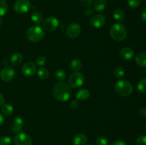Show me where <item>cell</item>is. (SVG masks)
Segmentation results:
<instances>
[{
    "instance_id": "cell-1",
    "label": "cell",
    "mask_w": 146,
    "mask_h": 145,
    "mask_svg": "<svg viewBox=\"0 0 146 145\" xmlns=\"http://www.w3.org/2000/svg\"><path fill=\"white\" fill-rule=\"evenodd\" d=\"M52 93L57 100L64 102L71 98L72 91L68 84L64 82H59L53 87Z\"/></svg>"
},
{
    "instance_id": "cell-2",
    "label": "cell",
    "mask_w": 146,
    "mask_h": 145,
    "mask_svg": "<svg viewBox=\"0 0 146 145\" xmlns=\"http://www.w3.org/2000/svg\"><path fill=\"white\" fill-rule=\"evenodd\" d=\"M111 37L115 41H123L127 37V29L123 24L121 23L114 24L110 28Z\"/></svg>"
},
{
    "instance_id": "cell-3",
    "label": "cell",
    "mask_w": 146,
    "mask_h": 145,
    "mask_svg": "<svg viewBox=\"0 0 146 145\" xmlns=\"http://www.w3.org/2000/svg\"><path fill=\"white\" fill-rule=\"evenodd\" d=\"M45 36L44 28L38 25L30 27L26 32V37L31 42L37 43L41 41Z\"/></svg>"
},
{
    "instance_id": "cell-4",
    "label": "cell",
    "mask_w": 146,
    "mask_h": 145,
    "mask_svg": "<svg viewBox=\"0 0 146 145\" xmlns=\"http://www.w3.org/2000/svg\"><path fill=\"white\" fill-rule=\"evenodd\" d=\"M115 90L118 95L121 97H128L133 91V85L125 80H120L115 84Z\"/></svg>"
},
{
    "instance_id": "cell-5",
    "label": "cell",
    "mask_w": 146,
    "mask_h": 145,
    "mask_svg": "<svg viewBox=\"0 0 146 145\" xmlns=\"http://www.w3.org/2000/svg\"><path fill=\"white\" fill-rule=\"evenodd\" d=\"M85 81V78L82 73L79 72H74L71 74L68 78V85L71 88H78L82 86Z\"/></svg>"
},
{
    "instance_id": "cell-6",
    "label": "cell",
    "mask_w": 146,
    "mask_h": 145,
    "mask_svg": "<svg viewBox=\"0 0 146 145\" xmlns=\"http://www.w3.org/2000/svg\"><path fill=\"white\" fill-rule=\"evenodd\" d=\"M31 7L29 0H17L14 3V9L19 14H25L29 11Z\"/></svg>"
},
{
    "instance_id": "cell-7",
    "label": "cell",
    "mask_w": 146,
    "mask_h": 145,
    "mask_svg": "<svg viewBox=\"0 0 146 145\" xmlns=\"http://www.w3.org/2000/svg\"><path fill=\"white\" fill-rule=\"evenodd\" d=\"M59 25V21L56 17L50 16L43 21V28L48 32H52L57 29Z\"/></svg>"
},
{
    "instance_id": "cell-8",
    "label": "cell",
    "mask_w": 146,
    "mask_h": 145,
    "mask_svg": "<svg viewBox=\"0 0 146 145\" xmlns=\"http://www.w3.org/2000/svg\"><path fill=\"white\" fill-rule=\"evenodd\" d=\"M15 145H32L33 142L31 136L24 132H19L17 134L14 138Z\"/></svg>"
},
{
    "instance_id": "cell-9",
    "label": "cell",
    "mask_w": 146,
    "mask_h": 145,
    "mask_svg": "<svg viewBox=\"0 0 146 145\" xmlns=\"http://www.w3.org/2000/svg\"><path fill=\"white\" fill-rule=\"evenodd\" d=\"M16 75V71L14 68L10 66L4 67L0 72V78L4 82L12 80Z\"/></svg>"
},
{
    "instance_id": "cell-10",
    "label": "cell",
    "mask_w": 146,
    "mask_h": 145,
    "mask_svg": "<svg viewBox=\"0 0 146 145\" xmlns=\"http://www.w3.org/2000/svg\"><path fill=\"white\" fill-rule=\"evenodd\" d=\"M37 72L36 65L33 62H27L21 68V72L26 77H32Z\"/></svg>"
},
{
    "instance_id": "cell-11",
    "label": "cell",
    "mask_w": 146,
    "mask_h": 145,
    "mask_svg": "<svg viewBox=\"0 0 146 145\" xmlns=\"http://www.w3.org/2000/svg\"><path fill=\"white\" fill-rule=\"evenodd\" d=\"M81 32V26L77 23H72L70 24L66 30V34L70 38H76L80 35Z\"/></svg>"
},
{
    "instance_id": "cell-12",
    "label": "cell",
    "mask_w": 146,
    "mask_h": 145,
    "mask_svg": "<svg viewBox=\"0 0 146 145\" xmlns=\"http://www.w3.org/2000/svg\"><path fill=\"white\" fill-rule=\"evenodd\" d=\"M91 24L94 28H101L105 25L106 18L103 14H96L91 18Z\"/></svg>"
},
{
    "instance_id": "cell-13",
    "label": "cell",
    "mask_w": 146,
    "mask_h": 145,
    "mask_svg": "<svg viewBox=\"0 0 146 145\" xmlns=\"http://www.w3.org/2000/svg\"><path fill=\"white\" fill-rule=\"evenodd\" d=\"M23 127H24V120L20 117H17L14 119L11 125V132L15 134L19 133L23 129Z\"/></svg>"
},
{
    "instance_id": "cell-14",
    "label": "cell",
    "mask_w": 146,
    "mask_h": 145,
    "mask_svg": "<svg viewBox=\"0 0 146 145\" xmlns=\"http://www.w3.org/2000/svg\"><path fill=\"white\" fill-rule=\"evenodd\" d=\"M120 56L123 60L129 61L134 57V51L130 47H124L120 51Z\"/></svg>"
},
{
    "instance_id": "cell-15",
    "label": "cell",
    "mask_w": 146,
    "mask_h": 145,
    "mask_svg": "<svg viewBox=\"0 0 146 145\" xmlns=\"http://www.w3.org/2000/svg\"><path fill=\"white\" fill-rule=\"evenodd\" d=\"M88 138L84 134H77L73 137L72 143L74 145H85L86 144Z\"/></svg>"
},
{
    "instance_id": "cell-16",
    "label": "cell",
    "mask_w": 146,
    "mask_h": 145,
    "mask_svg": "<svg viewBox=\"0 0 146 145\" xmlns=\"http://www.w3.org/2000/svg\"><path fill=\"white\" fill-rule=\"evenodd\" d=\"M90 91L87 89H80L78 90L76 94V98L77 100H86L90 98Z\"/></svg>"
},
{
    "instance_id": "cell-17",
    "label": "cell",
    "mask_w": 146,
    "mask_h": 145,
    "mask_svg": "<svg viewBox=\"0 0 146 145\" xmlns=\"http://www.w3.org/2000/svg\"><path fill=\"white\" fill-rule=\"evenodd\" d=\"M135 63L141 68H146V53L141 52L135 55Z\"/></svg>"
},
{
    "instance_id": "cell-18",
    "label": "cell",
    "mask_w": 146,
    "mask_h": 145,
    "mask_svg": "<svg viewBox=\"0 0 146 145\" xmlns=\"http://www.w3.org/2000/svg\"><path fill=\"white\" fill-rule=\"evenodd\" d=\"M31 19L36 25H40L44 21V16L40 11H35L31 15Z\"/></svg>"
},
{
    "instance_id": "cell-19",
    "label": "cell",
    "mask_w": 146,
    "mask_h": 145,
    "mask_svg": "<svg viewBox=\"0 0 146 145\" xmlns=\"http://www.w3.org/2000/svg\"><path fill=\"white\" fill-rule=\"evenodd\" d=\"M107 7L106 0H95L94 1V9L98 12L103 11Z\"/></svg>"
},
{
    "instance_id": "cell-20",
    "label": "cell",
    "mask_w": 146,
    "mask_h": 145,
    "mask_svg": "<svg viewBox=\"0 0 146 145\" xmlns=\"http://www.w3.org/2000/svg\"><path fill=\"white\" fill-rule=\"evenodd\" d=\"M113 17L115 21H123L125 18V14L123 10L121 9H117L114 10L113 12Z\"/></svg>"
},
{
    "instance_id": "cell-21",
    "label": "cell",
    "mask_w": 146,
    "mask_h": 145,
    "mask_svg": "<svg viewBox=\"0 0 146 145\" xmlns=\"http://www.w3.org/2000/svg\"><path fill=\"white\" fill-rule=\"evenodd\" d=\"M70 66H71V70L74 71V72H79L80 70L82 68V62L81 61V60L75 58L71 61Z\"/></svg>"
},
{
    "instance_id": "cell-22",
    "label": "cell",
    "mask_w": 146,
    "mask_h": 145,
    "mask_svg": "<svg viewBox=\"0 0 146 145\" xmlns=\"http://www.w3.org/2000/svg\"><path fill=\"white\" fill-rule=\"evenodd\" d=\"M1 112L4 114L6 116H9V115H12L14 112V107L11 105L9 103H4L1 105Z\"/></svg>"
},
{
    "instance_id": "cell-23",
    "label": "cell",
    "mask_w": 146,
    "mask_h": 145,
    "mask_svg": "<svg viewBox=\"0 0 146 145\" xmlns=\"http://www.w3.org/2000/svg\"><path fill=\"white\" fill-rule=\"evenodd\" d=\"M23 60V55L22 54L20 53H14V54H12V55L11 56V63L12 65H17L21 63V62Z\"/></svg>"
},
{
    "instance_id": "cell-24",
    "label": "cell",
    "mask_w": 146,
    "mask_h": 145,
    "mask_svg": "<svg viewBox=\"0 0 146 145\" xmlns=\"http://www.w3.org/2000/svg\"><path fill=\"white\" fill-rule=\"evenodd\" d=\"M113 73L114 76L117 78V79H122L124 76H125V70L123 67L121 66H116L113 69Z\"/></svg>"
},
{
    "instance_id": "cell-25",
    "label": "cell",
    "mask_w": 146,
    "mask_h": 145,
    "mask_svg": "<svg viewBox=\"0 0 146 145\" xmlns=\"http://www.w3.org/2000/svg\"><path fill=\"white\" fill-rule=\"evenodd\" d=\"M36 73L38 78H40L41 80H46L48 78V75H49V71L47 68L42 67L37 71Z\"/></svg>"
},
{
    "instance_id": "cell-26",
    "label": "cell",
    "mask_w": 146,
    "mask_h": 145,
    "mask_svg": "<svg viewBox=\"0 0 146 145\" xmlns=\"http://www.w3.org/2000/svg\"><path fill=\"white\" fill-rule=\"evenodd\" d=\"M55 78L59 82H63L66 78V72L63 69L57 70L55 73Z\"/></svg>"
},
{
    "instance_id": "cell-27",
    "label": "cell",
    "mask_w": 146,
    "mask_h": 145,
    "mask_svg": "<svg viewBox=\"0 0 146 145\" xmlns=\"http://www.w3.org/2000/svg\"><path fill=\"white\" fill-rule=\"evenodd\" d=\"M8 11V4L5 0H0V18L4 16Z\"/></svg>"
},
{
    "instance_id": "cell-28",
    "label": "cell",
    "mask_w": 146,
    "mask_h": 145,
    "mask_svg": "<svg viewBox=\"0 0 146 145\" xmlns=\"http://www.w3.org/2000/svg\"><path fill=\"white\" fill-rule=\"evenodd\" d=\"M137 89L138 92L141 93H145L146 92V79L143 78L138 82L137 85Z\"/></svg>"
},
{
    "instance_id": "cell-29",
    "label": "cell",
    "mask_w": 146,
    "mask_h": 145,
    "mask_svg": "<svg viewBox=\"0 0 146 145\" xmlns=\"http://www.w3.org/2000/svg\"><path fill=\"white\" fill-rule=\"evenodd\" d=\"M47 63V59L45 56L44 55H39L36 58V65H38V66L43 67Z\"/></svg>"
},
{
    "instance_id": "cell-30",
    "label": "cell",
    "mask_w": 146,
    "mask_h": 145,
    "mask_svg": "<svg viewBox=\"0 0 146 145\" xmlns=\"http://www.w3.org/2000/svg\"><path fill=\"white\" fill-rule=\"evenodd\" d=\"M12 140L8 136H3L0 137V145H11Z\"/></svg>"
},
{
    "instance_id": "cell-31",
    "label": "cell",
    "mask_w": 146,
    "mask_h": 145,
    "mask_svg": "<svg viewBox=\"0 0 146 145\" xmlns=\"http://www.w3.org/2000/svg\"><path fill=\"white\" fill-rule=\"evenodd\" d=\"M141 0H128V5L132 9L138 8L141 5Z\"/></svg>"
},
{
    "instance_id": "cell-32",
    "label": "cell",
    "mask_w": 146,
    "mask_h": 145,
    "mask_svg": "<svg viewBox=\"0 0 146 145\" xmlns=\"http://www.w3.org/2000/svg\"><path fill=\"white\" fill-rule=\"evenodd\" d=\"M96 143V145H108V141L106 137L101 136L97 138Z\"/></svg>"
},
{
    "instance_id": "cell-33",
    "label": "cell",
    "mask_w": 146,
    "mask_h": 145,
    "mask_svg": "<svg viewBox=\"0 0 146 145\" xmlns=\"http://www.w3.org/2000/svg\"><path fill=\"white\" fill-rule=\"evenodd\" d=\"M137 145H146V136L142 135L137 138L136 139Z\"/></svg>"
},
{
    "instance_id": "cell-34",
    "label": "cell",
    "mask_w": 146,
    "mask_h": 145,
    "mask_svg": "<svg viewBox=\"0 0 146 145\" xmlns=\"http://www.w3.org/2000/svg\"><path fill=\"white\" fill-rule=\"evenodd\" d=\"M94 0H81V3L84 7H89L92 5Z\"/></svg>"
},
{
    "instance_id": "cell-35",
    "label": "cell",
    "mask_w": 146,
    "mask_h": 145,
    "mask_svg": "<svg viewBox=\"0 0 146 145\" xmlns=\"http://www.w3.org/2000/svg\"><path fill=\"white\" fill-rule=\"evenodd\" d=\"M70 105H71V109L75 110V109H77L78 108V107H79V103H78V100H76L71 101Z\"/></svg>"
},
{
    "instance_id": "cell-36",
    "label": "cell",
    "mask_w": 146,
    "mask_h": 145,
    "mask_svg": "<svg viewBox=\"0 0 146 145\" xmlns=\"http://www.w3.org/2000/svg\"><path fill=\"white\" fill-rule=\"evenodd\" d=\"M94 9L88 8L85 10V11H84V14H85V15L86 16H89L92 15V14H94Z\"/></svg>"
},
{
    "instance_id": "cell-37",
    "label": "cell",
    "mask_w": 146,
    "mask_h": 145,
    "mask_svg": "<svg viewBox=\"0 0 146 145\" xmlns=\"http://www.w3.org/2000/svg\"><path fill=\"white\" fill-rule=\"evenodd\" d=\"M139 114L143 117L146 118V107H142L140 109Z\"/></svg>"
},
{
    "instance_id": "cell-38",
    "label": "cell",
    "mask_w": 146,
    "mask_h": 145,
    "mask_svg": "<svg viewBox=\"0 0 146 145\" xmlns=\"http://www.w3.org/2000/svg\"><path fill=\"white\" fill-rule=\"evenodd\" d=\"M111 145H127V144L123 140H116Z\"/></svg>"
},
{
    "instance_id": "cell-39",
    "label": "cell",
    "mask_w": 146,
    "mask_h": 145,
    "mask_svg": "<svg viewBox=\"0 0 146 145\" xmlns=\"http://www.w3.org/2000/svg\"><path fill=\"white\" fill-rule=\"evenodd\" d=\"M141 18H142V21L143 22L146 23V8L143 10L142 14H141Z\"/></svg>"
},
{
    "instance_id": "cell-40",
    "label": "cell",
    "mask_w": 146,
    "mask_h": 145,
    "mask_svg": "<svg viewBox=\"0 0 146 145\" xmlns=\"http://www.w3.org/2000/svg\"><path fill=\"white\" fill-rule=\"evenodd\" d=\"M4 103V98L3 96V95L1 94V92H0V107H1V105Z\"/></svg>"
},
{
    "instance_id": "cell-41",
    "label": "cell",
    "mask_w": 146,
    "mask_h": 145,
    "mask_svg": "<svg viewBox=\"0 0 146 145\" xmlns=\"http://www.w3.org/2000/svg\"><path fill=\"white\" fill-rule=\"evenodd\" d=\"M4 122V115L0 112V126L2 125Z\"/></svg>"
},
{
    "instance_id": "cell-42",
    "label": "cell",
    "mask_w": 146,
    "mask_h": 145,
    "mask_svg": "<svg viewBox=\"0 0 146 145\" xmlns=\"http://www.w3.org/2000/svg\"><path fill=\"white\" fill-rule=\"evenodd\" d=\"M3 24V21H2V19H1V18H0V26H1V25H2Z\"/></svg>"
},
{
    "instance_id": "cell-43",
    "label": "cell",
    "mask_w": 146,
    "mask_h": 145,
    "mask_svg": "<svg viewBox=\"0 0 146 145\" xmlns=\"http://www.w3.org/2000/svg\"><path fill=\"white\" fill-rule=\"evenodd\" d=\"M145 132H146V124L145 125Z\"/></svg>"
},
{
    "instance_id": "cell-44",
    "label": "cell",
    "mask_w": 146,
    "mask_h": 145,
    "mask_svg": "<svg viewBox=\"0 0 146 145\" xmlns=\"http://www.w3.org/2000/svg\"><path fill=\"white\" fill-rule=\"evenodd\" d=\"M87 145H94V144H87Z\"/></svg>"
},
{
    "instance_id": "cell-45",
    "label": "cell",
    "mask_w": 146,
    "mask_h": 145,
    "mask_svg": "<svg viewBox=\"0 0 146 145\" xmlns=\"http://www.w3.org/2000/svg\"><path fill=\"white\" fill-rule=\"evenodd\" d=\"M144 1H146V0H144Z\"/></svg>"
}]
</instances>
